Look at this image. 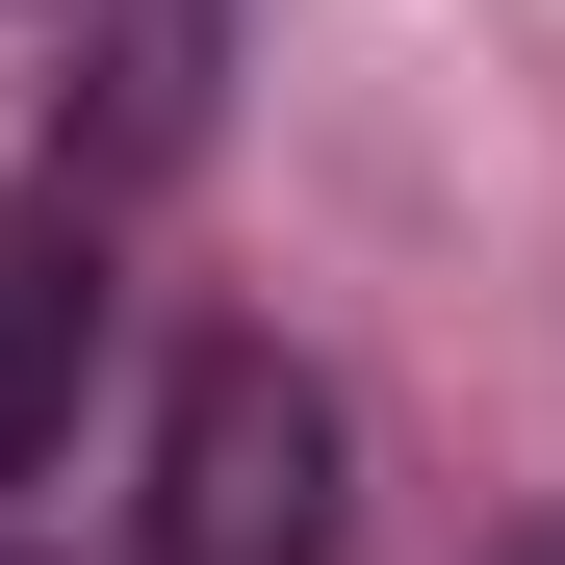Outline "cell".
Segmentation results:
<instances>
[{"label":"cell","mask_w":565,"mask_h":565,"mask_svg":"<svg viewBox=\"0 0 565 565\" xmlns=\"http://www.w3.org/2000/svg\"><path fill=\"white\" fill-rule=\"evenodd\" d=\"M334 386L282 334H180V386H154V462H129V540L154 565H334Z\"/></svg>","instance_id":"1"},{"label":"cell","mask_w":565,"mask_h":565,"mask_svg":"<svg viewBox=\"0 0 565 565\" xmlns=\"http://www.w3.org/2000/svg\"><path fill=\"white\" fill-rule=\"evenodd\" d=\"M77 386H104V232L77 206H0V489L77 437Z\"/></svg>","instance_id":"2"}]
</instances>
